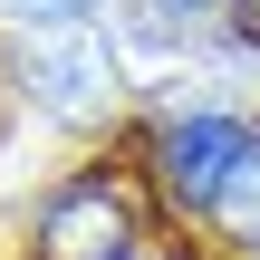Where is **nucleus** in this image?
<instances>
[{"label": "nucleus", "mask_w": 260, "mask_h": 260, "mask_svg": "<svg viewBox=\"0 0 260 260\" xmlns=\"http://www.w3.org/2000/svg\"><path fill=\"white\" fill-rule=\"evenodd\" d=\"M203 222H212L222 241H251V251H260V125H251V145H241V164H232V174L212 183Z\"/></svg>", "instance_id": "obj_4"}, {"label": "nucleus", "mask_w": 260, "mask_h": 260, "mask_svg": "<svg viewBox=\"0 0 260 260\" xmlns=\"http://www.w3.org/2000/svg\"><path fill=\"white\" fill-rule=\"evenodd\" d=\"M125 260H174V251H125Z\"/></svg>", "instance_id": "obj_7"}, {"label": "nucleus", "mask_w": 260, "mask_h": 260, "mask_svg": "<svg viewBox=\"0 0 260 260\" xmlns=\"http://www.w3.org/2000/svg\"><path fill=\"white\" fill-rule=\"evenodd\" d=\"M106 0H0V19L10 29H48V19H96Z\"/></svg>", "instance_id": "obj_5"}, {"label": "nucleus", "mask_w": 260, "mask_h": 260, "mask_svg": "<svg viewBox=\"0 0 260 260\" xmlns=\"http://www.w3.org/2000/svg\"><path fill=\"white\" fill-rule=\"evenodd\" d=\"M135 251V203L116 174H77L39 212V260H125Z\"/></svg>", "instance_id": "obj_2"}, {"label": "nucleus", "mask_w": 260, "mask_h": 260, "mask_svg": "<svg viewBox=\"0 0 260 260\" xmlns=\"http://www.w3.org/2000/svg\"><path fill=\"white\" fill-rule=\"evenodd\" d=\"M10 77L48 125H96L116 96V48L96 39V19H48L10 39Z\"/></svg>", "instance_id": "obj_1"}, {"label": "nucleus", "mask_w": 260, "mask_h": 260, "mask_svg": "<svg viewBox=\"0 0 260 260\" xmlns=\"http://www.w3.org/2000/svg\"><path fill=\"white\" fill-rule=\"evenodd\" d=\"M241 145H251V125H241V116L193 106V116H174V125H164V183H174V193H193V203H212V183L241 164Z\"/></svg>", "instance_id": "obj_3"}, {"label": "nucleus", "mask_w": 260, "mask_h": 260, "mask_svg": "<svg viewBox=\"0 0 260 260\" xmlns=\"http://www.w3.org/2000/svg\"><path fill=\"white\" fill-rule=\"evenodd\" d=\"M154 10H164L174 29H193V39H212V19H222L232 0H154Z\"/></svg>", "instance_id": "obj_6"}, {"label": "nucleus", "mask_w": 260, "mask_h": 260, "mask_svg": "<svg viewBox=\"0 0 260 260\" xmlns=\"http://www.w3.org/2000/svg\"><path fill=\"white\" fill-rule=\"evenodd\" d=\"M241 10H251V29H260V0H241Z\"/></svg>", "instance_id": "obj_8"}]
</instances>
